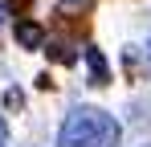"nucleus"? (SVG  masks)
I'll use <instances>...</instances> for the list:
<instances>
[{
  "label": "nucleus",
  "instance_id": "423d86ee",
  "mask_svg": "<svg viewBox=\"0 0 151 147\" xmlns=\"http://www.w3.org/2000/svg\"><path fill=\"white\" fill-rule=\"evenodd\" d=\"M0 147H4V143H0Z\"/></svg>",
  "mask_w": 151,
  "mask_h": 147
},
{
  "label": "nucleus",
  "instance_id": "f03ea898",
  "mask_svg": "<svg viewBox=\"0 0 151 147\" xmlns=\"http://www.w3.org/2000/svg\"><path fill=\"white\" fill-rule=\"evenodd\" d=\"M17 41L25 49H37L41 41H45V33H41V24H33V21H21L17 24Z\"/></svg>",
  "mask_w": 151,
  "mask_h": 147
},
{
  "label": "nucleus",
  "instance_id": "7ed1b4c3",
  "mask_svg": "<svg viewBox=\"0 0 151 147\" xmlns=\"http://www.w3.org/2000/svg\"><path fill=\"white\" fill-rule=\"evenodd\" d=\"M86 61H90V74H94V86H106L110 82V70H106V57L98 49H86Z\"/></svg>",
  "mask_w": 151,
  "mask_h": 147
},
{
  "label": "nucleus",
  "instance_id": "20e7f679",
  "mask_svg": "<svg viewBox=\"0 0 151 147\" xmlns=\"http://www.w3.org/2000/svg\"><path fill=\"white\" fill-rule=\"evenodd\" d=\"M49 57H53V61H65V66H70V61H74V49H65V45H53V49H49Z\"/></svg>",
  "mask_w": 151,
  "mask_h": 147
},
{
  "label": "nucleus",
  "instance_id": "f257e3e1",
  "mask_svg": "<svg viewBox=\"0 0 151 147\" xmlns=\"http://www.w3.org/2000/svg\"><path fill=\"white\" fill-rule=\"evenodd\" d=\"M119 122L106 110L94 106H78L74 115H65V122L57 127V147H119Z\"/></svg>",
  "mask_w": 151,
  "mask_h": 147
},
{
  "label": "nucleus",
  "instance_id": "39448f33",
  "mask_svg": "<svg viewBox=\"0 0 151 147\" xmlns=\"http://www.w3.org/2000/svg\"><path fill=\"white\" fill-rule=\"evenodd\" d=\"M4 135H8V127H4V119H0V143H4Z\"/></svg>",
  "mask_w": 151,
  "mask_h": 147
}]
</instances>
